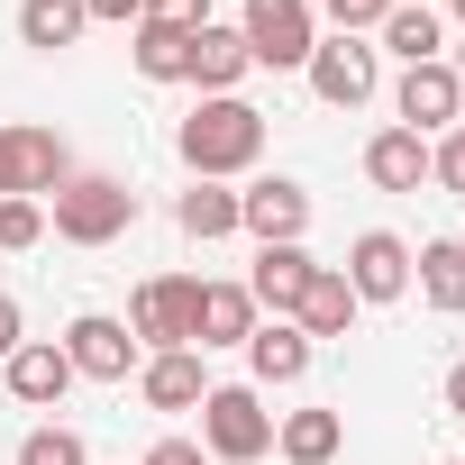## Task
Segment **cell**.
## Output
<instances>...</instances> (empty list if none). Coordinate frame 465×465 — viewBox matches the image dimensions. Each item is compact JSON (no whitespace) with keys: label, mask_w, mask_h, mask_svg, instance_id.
<instances>
[{"label":"cell","mask_w":465,"mask_h":465,"mask_svg":"<svg viewBox=\"0 0 465 465\" xmlns=\"http://www.w3.org/2000/svg\"><path fill=\"white\" fill-rule=\"evenodd\" d=\"M183 164H192V183H219V173H247L256 155H265V110L256 101H238V92H219V101H201L192 119H183Z\"/></svg>","instance_id":"1"},{"label":"cell","mask_w":465,"mask_h":465,"mask_svg":"<svg viewBox=\"0 0 465 465\" xmlns=\"http://www.w3.org/2000/svg\"><path fill=\"white\" fill-rule=\"evenodd\" d=\"M265 447H274V411L256 401V383H210V392H201V456L256 465Z\"/></svg>","instance_id":"2"},{"label":"cell","mask_w":465,"mask_h":465,"mask_svg":"<svg viewBox=\"0 0 465 465\" xmlns=\"http://www.w3.org/2000/svg\"><path fill=\"white\" fill-rule=\"evenodd\" d=\"M128 219H137V192L119 173H64L55 183V238L110 247V238H128Z\"/></svg>","instance_id":"3"},{"label":"cell","mask_w":465,"mask_h":465,"mask_svg":"<svg viewBox=\"0 0 465 465\" xmlns=\"http://www.w3.org/2000/svg\"><path fill=\"white\" fill-rule=\"evenodd\" d=\"M128 338H146L155 356H164V347H201V274H155V283H137Z\"/></svg>","instance_id":"4"},{"label":"cell","mask_w":465,"mask_h":465,"mask_svg":"<svg viewBox=\"0 0 465 465\" xmlns=\"http://www.w3.org/2000/svg\"><path fill=\"white\" fill-rule=\"evenodd\" d=\"M238 37H247V64L292 74V64H311L320 19H311V0H247V10H238Z\"/></svg>","instance_id":"5"},{"label":"cell","mask_w":465,"mask_h":465,"mask_svg":"<svg viewBox=\"0 0 465 465\" xmlns=\"http://www.w3.org/2000/svg\"><path fill=\"white\" fill-rule=\"evenodd\" d=\"M64 173H74V155L55 128H0V201H37Z\"/></svg>","instance_id":"6"},{"label":"cell","mask_w":465,"mask_h":465,"mask_svg":"<svg viewBox=\"0 0 465 465\" xmlns=\"http://www.w3.org/2000/svg\"><path fill=\"white\" fill-rule=\"evenodd\" d=\"M392 110H401V128H411V137H438V128H456V119H465V83L447 74V55H438V64H401Z\"/></svg>","instance_id":"7"},{"label":"cell","mask_w":465,"mask_h":465,"mask_svg":"<svg viewBox=\"0 0 465 465\" xmlns=\"http://www.w3.org/2000/svg\"><path fill=\"white\" fill-rule=\"evenodd\" d=\"M238 228L256 247H302V228H311V192L302 183H256V192H238Z\"/></svg>","instance_id":"8"},{"label":"cell","mask_w":465,"mask_h":465,"mask_svg":"<svg viewBox=\"0 0 465 465\" xmlns=\"http://www.w3.org/2000/svg\"><path fill=\"white\" fill-rule=\"evenodd\" d=\"M338 274H347V292H356V302H401V292H411V247L392 238V228H365V238L347 247V265H338Z\"/></svg>","instance_id":"9"},{"label":"cell","mask_w":465,"mask_h":465,"mask_svg":"<svg viewBox=\"0 0 465 465\" xmlns=\"http://www.w3.org/2000/svg\"><path fill=\"white\" fill-rule=\"evenodd\" d=\"M311 92H320L329 110H365V101H374V46H365V37L311 46Z\"/></svg>","instance_id":"10"},{"label":"cell","mask_w":465,"mask_h":465,"mask_svg":"<svg viewBox=\"0 0 465 465\" xmlns=\"http://www.w3.org/2000/svg\"><path fill=\"white\" fill-rule=\"evenodd\" d=\"M64 356H74V374H92V383H128V365H137V338H128V320H101V311H83V320L64 329Z\"/></svg>","instance_id":"11"},{"label":"cell","mask_w":465,"mask_h":465,"mask_svg":"<svg viewBox=\"0 0 465 465\" xmlns=\"http://www.w3.org/2000/svg\"><path fill=\"white\" fill-rule=\"evenodd\" d=\"M0 374H10V401H28V411H55L64 392H74V356L64 347H10V365H0Z\"/></svg>","instance_id":"12"},{"label":"cell","mask_w":465,"mask_h":465,"mask_svg":"<svg viewBox=\"0 0 465 465\" xmlns=\"http://www.w3.org/2000/svg\"><path fill=\"white\" fill-rule=\"evenodd\" d=\"M356 311H365V302L347 292V274H338V265H311V283H302V311H292V329H302V338H347V329H356Z\"/></svg>","instance_id":"13"},{"label":"cell","mask_w":465,"mask_h":465,"mask_svg":"<svg viewBox=\"0 0 465 465\" xmlns=\"http://www.w3.org/2000/svg\"><path fill=\"white\" fill-rule=\"evenodd\" d=\"M137 392H146V411H201L210 374H201V356H192V347H164V356H146V365H137Z\"/></svg>","instance_id":"14"},{"label":"cell","mask_w":465,"mask_h":465,"mask_svg":"<svg viewBox=\"0 0 465 465\" xmlns=\"http://www.w3.org/2000/svg\"><path fill=\"white\" fill-rule=\"evenodd\" d=\"M302 283H311V256H302V247H256V274H247V302H256V311L292 320V311H302Z\"/></svg>","instance_id":"15"},{"label":"cell","mask_w":465,"mask_h":465,"mask_svg":"<svg viewBox=\"0 0 465 465\" xmlns=\"http://www.w3.org/2000/svg\"><path fill=\"white\" fill-rule=\"evenodd\" d=\"M247 365H256V383H302V374H311V338H302L292 320H256Z\"/></svg>","instance_id":"16"},{"label":"cell","mask_w":465,"mask_h":465,"mask_svg":"<svg viewBox=\"0 0 465 465\" xmlns=\"http://www.w3.org/2000/svg\"><path fill=\"white\" fill-rule=\"evenodd\" d=\"M383 46L374 55H401V64H438V19H429V0H392V10H383V28H374Z\"/></svg>","instance_id":"17"},{"label":"cell","mask_w":465,"mask_h":465,"mask_svg":"<svg viewBox=\"0 0 465 465\" xmlns=\"http://www.w3.org/2000/svg\"><path fill=\"white\" fill-rule=\"evenodd\" d=\"M365 173H374L383 192H420V183H429V137H411V128H383V137L365 146Z\"/></svg>","instance_id":"18"},{"label":"cell","mask_w":465,"mask_h":465,"mask_svg":"<svg viewBox=\"0 0 465 465\" xmlns=\"http://www.w3.org/2000/svg\"><path fill=\"white\" fill-rule=\"evenodd\" d=\"M411 283H420L429 311H465V247H456V238H429V247L411 256Z\"/></svg>","instance_id":"19"},{"label":"cell","mask_w":465,"mask_h":465,"mask_svg":"<svg viewBox=\"0 0 465 465\" xmlns=\"http://www.w3.org/2000/svg\"><path fill=\"white\" fill-rule=\"evenodd\" d=\"M192 83H201L210 101L238 92V83H247V37H238V28H201V37H192Z\"/></svg>","instance_id":"20"},{"label":"cell","mask_w":465,"mask_h":465,"mask_svg":"<svg viewBox=\"0 0 465 465\" xmlns=\"http://www.w3.org/2000/svg\"><path fill=\"white\" fill-rule=\"evenodd\" d=\"M247 338H256L247 283H201V347H247Z\"/></svg>","instance_id":"21"},{"label":"cell","mask_w":465,"mask_h":465,"mask_svg":"<svg viewBox=\"0 0 465 465\" xmlns=\"http://www.w3.org/2000/svg\"><path fill=\"white\" fill-rule=\"evenodd\" d=\"M192 37H201V28H155V19H137V74H146V83H192Z\"/></svg>","instance_id":"22"},{"label":"cell","mask_w":465,"mask_h":465,"mask_svg":"<svg viewBox=\"0 0 465 465\" xmlns=\"http://www.w3.org/2000/svg\"><path fill=\"white\" fill-rule=\"evenodd\" d=\"M173 219H183V238H238V192H219V183H192L183 201H173Z\"/></svg>","instance_id":"23"},{"label":"cell","mask_w":465,"mask_h":465,"mask_svg":"<svg viewBox=\"0 0 465 465\" xmlns=\"http://www.w3.org/2000/svg\"><path fill=\"white\" fill-rule=\"evenodd\" d=\"M83 28H92L83 0H19V37H28V46H46V55H55V46H74Z\"/></svg>","instance_id":"24"},{"label":"cell","mask_w":465,"mask_h":465,"mask_svg":"<svg viewBox=\"0 0 465 465\" xmlns=\"http://www.w3.org/2000/svg\"><path fill=\"white\" fill-rule=\"evenodd\" d=\"M338 438H347V429H338V411H292V420L274 429V447H283L292 465H329V456H338Z\"/></svg>","instance_id":"25"},{"label":"cell","mask_w":465,"mask_h":465,"mask_svg":"<svg viewBox=\"0 0 465 465\" xmlns=\"http://www.w3.org/2000/svg\"><path fill=\"white\" fill-rule=\"evenodd\" d=\"M19 465H92V447L74 429H28L19 438Z\"/></svg>","instance_id":"26"},{"label":"cell","mask_w":465,"mask_h":465,"mask_svg":"<svg viewBox=\"0 0 465 465\" xmlns=\"http://www.w3.org/2000/svg\"><path fill=\"white\" fill-rule=\"evenodd\" d=\"M46 238V210L37 201H0V256H28Z\"/></svg>","instance_id":"27"},{"label":"cell","mask_w":465,"mask_h":465,"mask_svg":"<svg viewBox=\"0 0 465 465\" xmlns=\"http://www.w3.org/2000/svg\"><path fill=\"white\" fill-rule=\"evenodd\" d=\"M320 10L338 19V37H365V28H383V10H392V0H320Z\"/></svg>","instance_id":"28"},{"label":"cell","mask_w":465,"mask_h":465,"mask_svg":"<svg viewBox=\"0 0 465 465\" xmlns=\"http://www.w3.org/2000/svg\"><path fill=\"white\" fill-rule=\"evenodd\" d=\"M429 183H447V192H465V128L429 146Z\"/></svg>","instance_id":"29"},{"label":"cell","mask_w":465,"mask_h":465,"mask_svg":"<svg viewBox=\"0 0 465 465\" xmlns=\"http://www.w3.org/2000/svg\"><path fill=\"white\" fill-rule=\"evenodd\" d=\"M155 28H210V0H146Z\"/></svg>","instance_id":"30"},{"label":"cell","mask_w":465,"mask_h":465,"mask_svg":"<svg viewBox=\"0 0 465 465\" xmlns=\"http://www.w3.org/2000/svg\"><path fill=\"white\" fill-rule=\"evenodd\" d=\"M146 465H210V456H201L192 438H155V447H146Z\"/></svg>","instance_id":"31"},{"label":"cell","mask_w":465,"mask_h":465,"mask_svg":"<svg viewBox=\"0 0 465 465\" xmlns=\"http://www.w3.org/2000/svg\"><path fill=\"white\" fill-rule=\"evenodd\" d=\"M10 347H19V302L0 292V365H10Z\"/></svg>","instance_id":"32"},{"label":"cell","mask_w":465,"mask_h":465,"mask_svg":"<svg viewBox=\"0 0 465 465\" xmlns=\"http://www.w3.org/2000/svg\"><path fill=\"white\" fill-rule=\"evenodd\" d=\"M92 19H146V0H83Z\"/></svg>","instance_id":"33"},{"label":"cell","mask_w":465,"mask_h":465,"mask_svg":"<svg viewBox=\"0 0 465 465\" xmlns=\"http://www.w3.org/2000/svg\"><path fill=\"white\" fill-rule=\"evenodd\" d=\"M447 411L465 420V365H447Z\"/></svg>","instance_id":"34"},{"label":"cell","mask_w":465,"mask_h":465,"mask_svg":"<svg viewBox=\"0 0 465 465\" xmlns=\"http://www.w3.org/2000/svg\"><path fill=\"white\" fill-rule=\"evenodd\" d=\"M447 74H456V83H465V46H456V55H447Z\"/></svg>","instance_id":"35"},{"label":"cell","mask_w":465,"mask_h":465,"mask_svg":"<svg viewBox=\"0 0 465 465\" xmlns=\"http://www.w3.org/2000/svg\"><path fill=\"white\" fill-rule=\"evenodd\" d=\"M456 19H465V0H456Z\"/></svg>","instance_id":"36"},{"label":"cell","mask_w":465,"mask_h":465,"mask_svg":"<svg viewBox=\"0 0 465 465\" xmlns=\"http://www.w3.org/2000/svg\"><path fill=\"white\" fill-rule=\"evenodd\" d=\"M456 247H465V238H456Z\"/></svg>","instance_id":"37"}]
</instances>
